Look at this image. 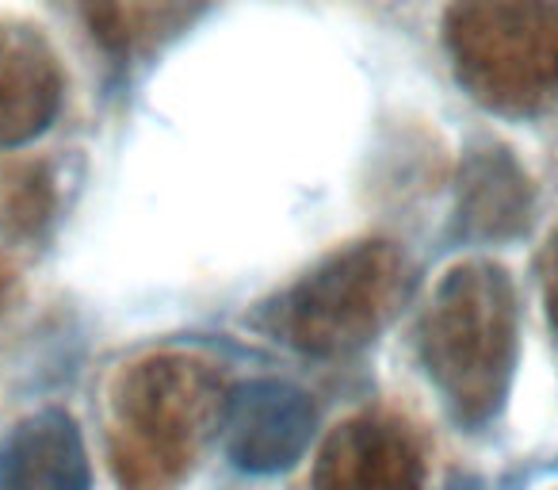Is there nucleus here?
Segmentation results:
<instances>
[{"instance_id":"nucleus-1","label":"nucleus","mask_w":558,"mask_h":490,"mask_svg":"<svg viewBox=\"0 0 558 490\" xmlns=\"http://www.w3.org/2000/svg\"><path fill=\"white\" fill-rule=\"evenodd\" d=\"M421 360L459 426H486L517 368V296L489 261L456 265L421 319Z\"/></svg>"},{"instance_id":"nucleus-2","label":"nucleus","mask_w":558,"mask_h":490,"mask_svg":"<svg viewBox=\"0 0 558 490\" xmlns=\"http://www.w3.org/2000/svg\"><path fill=\"white\" fill-rule=\"evenodd\" d=\"M474 100L535 116L558 104V0H456L444 20Z\"/></svg>"},{"instance_id":"nucleus-3","label":"nucleus","mask_w":558,"mask_h":490,"mask_svg":"<svg viewBox=\"0 0 558 490\" xmlns=\"http://www.w3.org/2000/svg\"><path fill=\"white\" fill-rule=\"evenodd\" d=\"M405 299V261L387 241H360L322 261L279 303V330L295 349L337 357L375 342Z\"/></svg>"},{"instance_id":"nucleus-4","label":"nucleus","mask_w":558,"mask_h":490,"mask_svg":"<svg viewBox=\"0 0 558 490\" xmlns=\"http://www.w3.org/2000/svg\"><path fill=\"white\" fill-rule=\"evenodd\" d=\"M222 406L215 383L207 372L184 360H149L123 375V395H119V421L131 429L134 449L146 452L154 464L161 456H192L195 441L218 418L222 426Z\"/></svg>"},{"instance_id":"nucleus-5","label":"nucleus","mask_w":558,"mask_h":490,"mask_svg":"<svg viewBox=\"0 0 558 490\" xmlns=\"http://www.w3.org/2000/svg\"><path fill=\"white\" fill-rule=\"evenodd\" d=\"M314 437V406L291 383L248 380L226 395L222 444L233 467L248 475L288 471Z\"/></svg>"},{"instance_id":"nucleus-6","label":"nucleus","mask_w":558,"mask_h":490,"mask_svg":"<svg viewBox=\"0 0 558 490\" xmlns=\"http://www.w3.org/2000/svg\"><path fill=\"white\" fill-rule=\"evenodd\" d=\"M421 452L402 426L356 418L326 441L314 490H421Z\"/></svg>"},{"instance_id":"nucleus-7","label":"nucleus","mask_w":558,"mask_h":490,"mask_svg":"<svg viewBox=\"0 0 558 490\" xmlns=\"http://www.w3.org/2000/svg\"><path fill=\"white\" fill-rule=\"evenodd\" d=\"M62 104V73L39 32L0 24V146H24Z\"/></svg>"},{"instance_id":"nucleus-8","label":"nucleus","mask_w":558,"mask_h":490,"mask_svg":"<svg viewBox=\"0 0 558 490\" xmlns=\"http://www.w3.org/2000/svg\"><path fill=\"white\" fill-rule=\"evenodd\" d=\"M0 490H93V467L70 414L24 418L0 449Z\"/></svg>"},{"instance_id":"nucleus-9","label":"nucleus","mask_w":558,"mask_h":490,"mask_svg":"<svg viewBox=\"0 0 558 490\" xmlns=\"http://www.w3.org/2000/svg\"><path fill=\"white\" fill-rule=\"evenodd\" d=\"M532 188L505 150H478L459 172V230L478 241L512 238L527 226Z\"/></svg>"},{"instance_id":"nucleus-10","label":"nucleus","mask_w":558,"mask_h":490,"mask_svg":"<svg viewBox=\"0 0 558 490\" xmlns=\"http://www.w3.org/2000/svg\"><path fill=\"white\" fill-rule=\"evenodd\" d=\"M547 319L550 330L558 334V238L550 241V253H547Z\"/></svg>"}]
</instances>
